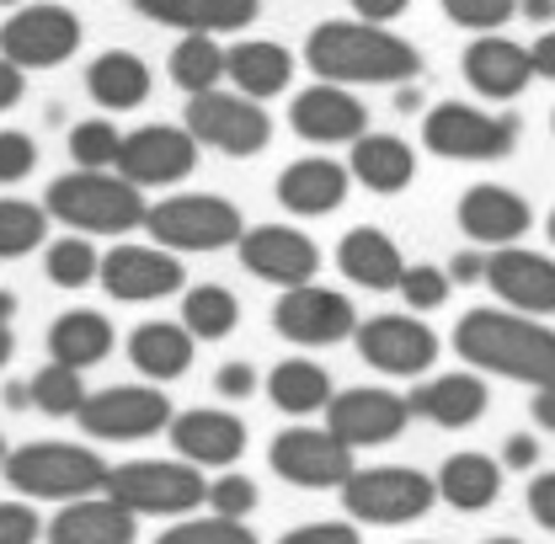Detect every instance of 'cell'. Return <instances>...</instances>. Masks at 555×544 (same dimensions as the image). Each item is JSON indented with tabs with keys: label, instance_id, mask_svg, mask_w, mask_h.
Instances as JSON below:
<instances>
[{
	"label": "cell",
	"instance_id": "6da1fadb",
	"mask_svg": "<svg viewBox=\"0 0 555 544\" xmlns=\"http://www.w3.org/2000/svg\"><path fill=\"white\" fill-rule=\"evenodd\" d=\"M305 65L332 86H412L422 75V54L390 33V22L337 16L305 38Z\"/></svg>",
	"mask_w": 555,
	"mask_h": 544
},
{
	"label": "cell",
	"instance_id": "7a4b0ae2",
	"mask_svg": "<svg viewBox=\"0 0 555 544\" xmlns=\"http://www.w3.org/2000/svg\"><path fill=\"white\" fill-rule=\"evenodd\" d=\"M454 352L476 374L518 379L529 390H551L555 385V332L540 315H518L507 305H486V310L460 315Z\"/></svg>",
	"mask_w": 555,
	"mask_h": 544
},
{
	"label": "cell",
	"instance_id": "3957f363",
	"mask_svg": "<svg viewBox=\"0 0 555 544\" xmlns=\"http://www.w3.org/2000/svg\"><path fill=\"white\" fill-rule=\"evenodd\" d=\"M49 219H60L65 230H80V235H129V230H144V187H134L129 177L118 171H86L75 166L69 177L49 182Z\"/></svg>",
	"mask_w": 555,
	"mask_h": 544
},
{
	"label": "cell",
	"instance_id": "277c9868",
	"mask_svg": "<svg viewBox=\"0 0 555 544\" xmlns=\"http://www.w3.org/2000/svg\"><path fill=\"white\" fill-rule=\"evenodd\" d=\"M5 485L27 502H75L107 485V459L91 443H65V438H33L22 449H5Z\"/></svg>",
	"mask_w": 555,
	"mask_h": 544
},
{
	"label": "cell",
	"instance_id": "5b68a950",
	"mask_svg": "<svg viewBox=\"0 0 555 544\" xmlns=\"http://www.w3.org/2000/svg\"><path fill=\"white\" fill-rule=\"evenodd\" d=\"M102 491L113 502H124L134 518H188L204 507L208 480L188 459H129V465L107 470Z\"/></svg>",
	"mask_w": 555,
	"mask_h": 544
},
{
	"label": "cell",
	"instance_id": "8992f818",
	"mask_svg": "<svg viewBox=\"0 0 555 544\" xmlns=\"http://www.w3.org/2000/svg\"><path fill=\"white\" fill-rule=\"evenodd\" d=\"M438 502V480L412 470V465H374V470H352L343 480V507L352 523L369 529H401L427 518Z\"/></svg>",
	"mask_w": 555,
	"mask_h": 544
},
{
	"label": "cell",
	"instance_id": "52a82bcc",
	"mask_svg": "<svg viewBox=\"0 0 555 544\" xmlns=\"http://www.w3.org/2000/svg\"><path fill=\"white\" fill-rule=\"evenodd\" d=\"M144 230H150L155 246L182 257V251H224V246H235L246 219L219 193H171V198L150 204Z\"/></svg>",
	"mask_w": 555,
	"mask_h": 544
},
{
	"label": "cell",
	"instance_id": "ba28073f",
	"mask_svg": "<svg viewBox=\"0 0 555 544\" xmlns=\"http://www.w3.org/2000/svg\"><path fill=\"white\" fill-rule=\"evenodd\" d=\"M188 134L198 139L204 150H219V155H262L273 144V118L262 102L241 96L235 86H214V91H198L188 96V113H182Z\"/></svg>",
	"mask_w": 555,
	"mask_h": 544
},
{
	"label": "cell",
	"instance_id": "9c48e42d",
	"mask_svg": "<svg viewBox=\"0 0 555 544\" xmlns=\"http://www.w3.org/2000/svg\"><path fill=\"white\" fill-rule=\"evenodd\" d=\"M80 16L60 0H27L0 22V54L16 60L22 69H60L80 54Z\"/></svg>",
	"mask_w": 555,
	"mask_h": 544
},
{
	"label": "cell",
	"instance_id": "30bf717a",
	"mask_svg": "<svg viewBox=\"0 0 555 544\" xmlns=\"http://www.w3.org/2000/svg\"><path fill=\"white\" fill-rule=\"evenodd\" d=\"M518 144V124L470 102H438L422 118V150L438 160H502Z\"/></svg>",
	"mask_w": 555,
	"mask_h": 544
},
{
	"label": "cell",
	"instance_id": "8fae6325",
	"mask_svg": "<svg viewBox=\"0 0 555 544\" xmlns=\"http://www.w3.org/2000/svg\"><path fill=\"white\" fill-rule=\"evenodd\" d=\"M171 401L160 385H113V390H96L86 396V406L75 411L80 432L96 438V443H139V438H155L171 427Z\"/></svg>",
	"mask_w": 555,
	"mask_h": 544
},
{
	"label": "cell",
	"instance_id": "7c38bea8",
	"mask_svg": "<svg viewBox=\"0 0 555 544\" xmlns=\"http://www.w3.org/2000/svg\"><path fill=\"white\" fill-rule=\"evenodd\" d=\"M268 465L299 491H343V480L358 470L352 449L332 427H283L268 443Z\"/></svg>",
	"mask_w": 555,
	"mask_h": 544
},
{
	"label": "cell",
	"instance_id": "4fadbf2b",
	"mask_svg": "<svg viewBox=\"0 0 555 544\" xmlns=\"http://www.w3.org/2000/svg\"><path fill=\"white\" fill-rule=\"evenodd\" d=\"M273 332L283 341H294V347H337V341L358 332V310H352L347 294L310 277V283H294V288L278 294Z\"/></svg>",
	"mask_w": 555,
	"mask_h": 544
},
{
	"label": "cell",
	"instance_id": "5bb4252c",
	"mask_svg": "<svg viewBox=\"0 0 555 544\" xmlns=\"http://www.w3.org/2000/svg\"><path fill=\"white\" fill-rule=\"evenodd\" d=\"M358 358L374 368V374H390V379H416L438 363V332L406 310V315H369L358 321Z\"/></svg>",
	"mask_w": 555,
	"mask_h": 544
},
{
	"label": "cell",
	"instance_id": "9a60e30c",
	"mask_svg": "<svg viewBox=\"0 0 555 544\" xmlns=\"http://www.w3.org/2000/svg\"><path fill=\"white\" fill-rule=\"evenodd\" d=\"M96 283L118 299V305H155V299H171L188 288V268L177 251L166 246H139V241H124L113 251H102V272Z\"/></svg>",
	"mask_w": 555,
	"mask_h": 544
},
{
	"label": "cell",
	"instance_id": "2e32d148",
	"mask_svg": "<svg viewBox=\"0 0 555 544\" xmlns=\"http://www.w3.org/2000/svg\"><path fill=\"white\" fill-rule=\"evenodd\" d=\"M198 139L188 134V124H144L134 134H124L118 150V177H129L134 187H177L198 171Z\"/></svg>",
	"mask_w": 555,
	"mask_h": 544
},
{
	"label": "cell",
	"instance_id": "e0dca14e",
	"mask_svg": "<svg viewBox=\"0 0 555 544\" xmlns=\"http://www.w3.org/2000/svg\"><path fill=\"white\" fill-rule=\"evenodd\" d=\"M321 416H326V427L343 438L347 449L358 454V449L396 443L406 432V422H412V406H406V396H396L385 385H358V390H337Z\"/></svg>",
	"mask_w": 555,
	"mask_h": 544
},
{
	"label": "cell",
	"instance_id": "ac0fdd59",
	"mask_svg": "<svg viewBox=\"0 0 555 544\" xmlns=\"http://www.w3.org/2000/svg\"><path fill=\"white\" fill-rule=\"evenodd\" d=\"M235 257H241V268L251 277H262L273 288L310 283L321 272V246L305 230H294V224H251V230H241Z\"/></svg>",
	"mask_w": 555,
	"mask_h": 544
},
{
	"label": "cell",
	"instance_id": "d6986e66",
	"mask_svg": "<svg viewBox=\"0 0 555 544\" xmlns=\"http://www.w3.org/2000/svg\"><path fill=\"white\" fill-rule=\"evenodd\" d=\"M177 459L198 465V470H230L241 454H246V422L224 406H193L177 411L171 427H166Z\"/></svg>",
	"mask_w": 555,
	"mask_h": 544
},
{
	"label": "cell",
	"instance_id": "ffe728a7",
	"mask_svg": "<svg viewBox=\"0 0 555 544\" xmlns=\"http://www.w3.org/2000/svg\"><path fill=\"white\" fill-rule=\"evenodd\" d=\"M288 129L299 139H310V144H352L369 129V107L352 86L315 80L288 102Z\"/></svg>",
	"mask_w": 555,
	"mask_h": 544
},
{
	"label": "cell",
	"instance_id": "44dd1931",
	"mask_svg": "<svg viewBox=\"0 0 555 544\" xmlns=\"http://www.w3.org/2000/svg\"><path fill=\"white\" fill-rule=\"evenodd\" d=\"M454 219L465 230V241L476 246H518L529 230H534V208L524 193L502 187V182H476L460 193L454 204Z\"/></svg>",
	"mask_w": 555,
	"mask_h": 544
},
{
	"label": "cell",
	"instance_id": "7402d4cb",
	"mask_svg": "<svg viewBox=\"0 0 555 544\" xmlns=\"http://www.w3.org/2000/svg\"><path fill=\"white\" fill-rule=\"evenodd\" d=\"M486 288L518 315H555V257L496 246L486 257Z\"/></svg>",
	"mask_w": 555,
	"mask_h": 544
},
{
	"label": "cell",
	"instance_id": "603a6c76",
	"mask_svg": "<svg viewBox=\"0 0 555 544\" xmlns=\"http://www.w3.org/2000/svg\"><path fill=\"white\" fill-rule=\"evenodd\" d=\"M49 544H134L139 540V518L113 502L107 491H91V496H75L60 502V513L49 518Z\"/></svg>",
	"mask_w": 555,
	"mask_h": 544
},
{
	"label": "cell",
	"instance_id": "cb8c5ba5",
	"mask_svg": "<svg viewBox=\"0 0 555 544\" xmlns=\"http://www.w3.org/2000/svg\"><path fill=\"white\" fill-rule=\"evenodd\" d=\"M347 182H352L347 160H332V155H305V160H288V166L278 171L273 193H278V204L288 208V213H299V219H321V213L343 208Z\"/></svg>",
	"mask_w": 555,
	"mask_h": 544
},
{
	"label": "cell",
	"instance_id": "d4e9b609",
	"mask_svg": "<svg viewBox=\"0 0 555 544\" xmlns=\"http://www.w3.org/2000/svg\"><path fill=\"white\" fill-rule=\"evenodd\" d=\"M465 80H470V91L486 96V102H513V96H524L529 91V80H534V60H529V49L524 43H513V38H476L470 49H465Z\"/></svg>",
	"mask_w": 555,
	"mask_h": 544
},
{
	"label": "cell",
	"instance_id": "484cf974",
	"mask_svg": "<svg viewBox=\"0 0 555 544\" xmlns=\"http://www.w3.org/2000/svg\"><path fill=\"white\" fill-rule=\"evenodd\" d=\"M406 406L412 416L422 422H433V427H449V432H460V427H476L491 406V390H486L481 374H438V379H422L412 396H406Z\"/></svg>",
	"mask_w": 555,
	"mask_h": 544
},
{
	"label": "cell",
	"instance_id": "4316f807",
	"mask_svg": "<svg viewBox=\"0 0 555 544\" xmlns=\"http://www.w3.org/2000/svg\"><path fill=\"white\" fill-rule=\"evenodd\" d=\"M144 22L177 33H246L262 16V0H129Z\"/></svg>",
	"mask_w": 555,
	"mask_h": 544
},
{
	"label": "cell",
	"instance_id": "83f0119b",
	"mask_svg": "<svg viewBox=\"0 0 555 544\" xmlns=\"http://www.w3.org/2000/svg\"><path fill=\"white\" fill-rule=\"evenodd\" d=\"M347 171L358 187L390 198V193H406L416 182V150L401 134H363L352 139V155H347Z\"/></svg>",
	"mask_w": 555,
	"mask_h": 544
},
{
	"label": "cell",
	"instance_id": "f1b7e54d",
	"mask_svg": "<svg viewBox=\"0 0 555 544\" xmlns=\"http://www.w3.org/2000/svg\"><path fill=\"white\" fill-rule=\"evenodd\" d=\"M294 80V54L268 38H241L235 49H224V86H235L251 102H273Z\"/></svg>",
	"mask_w": 555,
	"mask_h": 544
},
{
	"label": "cell",
	"instance_id": "f546056e",
	"mask_svg": "<svg viewBox=\"0 0 555 544\" xmlns=\"http://www.w3.org/2000/svg\"><path fill=\"white\" fill-rule=\"evenodd\" d=\"M337 268H343V277L358 283V288L390 294V288L401 283V272H406V257H401V246H396L385 230L358 224V230H347L343 241H337Z\"/></svg>",
	"mask_w": 555,
	"mask_h": 544
},
{
	"label": "cell",
	"instance_id": "4dcf8cb0",
	"mask_svg": "<svg viewBox=\"0 0 555 544\" xmlns=\"http://www.w3.org/2000/svg\"><path fill=\"white\" fill-rule=\"evenodd\" d=\"M193 358H198V337L182 321H144L129 332V363L155 385L182 379L193 368Z\"/></svg>",
	"mask_w": 555,
	"mask_h": 544
},
{
	"label": "cell",
	"instance_id": "1f68e13d",
	"mask_svg": "<svg viewBox=\"0 0 555 544\" xmlns=\"http://www.w3.org/2000/svg\"><path fill=\"white\" fill-rule=\"evenodd\" d=\"M86 91H91V102L102 107V113H134L150 102V91H155V80H150V65L129 54V49H107V54H96L91 65H86Z\"/></svg>",
	"mask_w": 555,
	"mask_h": 544
},
{
	"label": "cell",
	"instance_id": "d6a6232c",
	"mask_svg": "<svg viewBox=\"0 0 555 544\" xmlns=\"http://www.w3.org/2000/svg\"><path fill=\"white\" fill-rule=\"evenodd\" d=\"M433 480H438V502H449L454 513H486L502 496V465L491 454H476V449L449 454Z\"/></svg>",
	"mask_w": 555,
	"mask_h": 544
},
{
	"label": "cell",
	"instance_id": "836d02e7",
	"mask_svg": "<svg viewBox=\"0 0 555 544\" xmlns=\"http://www.w3.org/2000/svg\"><path fill=\"white\" fill-rule=\"evenodd\" d=\"M113 321L102 310H65L54 326H49V358L69 363V368H96L107 352H113Z\"/></svg>",
	"mask_w": 555,
	"mask_h": 544
},
{
	"label": "cell",
	"instance_id": "e575fe53",
	"mask_svg": "<svg viewBox=\"0 0 555 544\" xmlns=\"http://www.w3.org/2000/svg\"><path fill=\"white\" fill-rule=\"evenodd\" d=\"M337 390H332V374L315 363V358H283L273 374H268V401L283 416H315L326 411Z\"/></svg>",
	"mask_w": 555,
	"mask_h": 544
},
{
	"label": "cell",
	"instance_id": "d590c367",
	"mask_svg": "<svg viewBox=\"0 0 555 544\" xmlns=\"http://www.w3.org/2000/svg\"><path fill=\"white\" fill-rule=\"evenodd\" d=\"M182 326L198 341H224L241 326V299L224 283H193L182 294Z\"/></svg>",
	"mask_w": 555,
	"mask_h": 544
},
{
	"label": "cell",
	"instance_id": "8d00e7d4",
	"mask_svg": "<svg viewBox=\"0 0 555 544\" xmlns=\"http://www.w3.org/2000/svg\"><path fill=\"white\" fill-rule=\"evenodd\" d=\"M166 75H171L188 96L214 91V86H224V49L214 43V33H188V38H177V49H171V60H166Z\"/></svg>",
	"mask_w": 555,
	"mask_h": 544
},
{
	"label": "cell",
	"instance_id": "74e56055",
	"mask_svg": "<svg viewBox=\"0 0 555 544\" xmlns=\"http://www.w3.org/2000/svg\"><path fill=\"white\" fill-rule=\"evenodd\" d=\"M86 379H80V368H69V363H43L33 379H27V406H38L43 416H75V411L86 406Z\"/></svg>",
	"mask_w": 555,
	"mask_h": 544
},
{
	"label": "cell",
	"instance_id": "f35d334b",
	"mask_svg": "<svg viewBox=\"0 0 555 544\" xmlns=\"http://www.w3.org/2000/svg\"><path fill=\"white\" fill-rule=\"evenodd\" d=\"M49 241V208L27 198H0V262H16Z\"/></svg>",
	"mask_w": 555,
	"mask_h": 544
},
{
	"label": "cell",
	"instance_id": "ab89813d",
	"mask_svg": "<svg viewBox=\"0 0 555 544\" xmlns=\"http://www.w3.org/2000/svg\"><path fill=\"white\" fill-rule=\"evenodd\" d=\"M43 272H49V283H60V288H86V283H96V272H102V251L91 246V235L69 230L60 241H49Z\"/></svg>",
	"mask_w": 555,
	"mask_h": 544
},
{
	"label": "cell",
	"instance_id": "60d3db41",
	"mask_svg": "<svg viewBox=\"0 0 555 544\" xmlns=\"http://www.w3.org/2000/svg\"><path fill=\"white\" fill-rule=\"evenodd\" d=\"M155 544H257V534L246 529V518H219V513H208V518H171V529H160V540Z\"/></svg>",
	"mask_w": 555,
	"mask_h": 544
},
{
	"label": "cell",
	"instance_id": "b9f144b4",
	"mask_svg": "<svg viewBox=\"0 0 555 544\" xmlns=\"http://www.w3.org/2000/svg\"><path fill=\"white\" fill-rule=\"evenodd\" d=\"M118 150H124V134L107 118H86V124L69 129V160L86 166V171H113L118 166Z\"/></svg>",
	"mask_w": 555,
	"mask_h": 544
},
{
	"label": "cell",
	"instance_id": "7bdbcfd3",
	"mask_svg": "<svg viewBox=\"0 0 555 544\" xmlns=\"http://www.w3.org/2000/svg\"><path fill=\"white\" fill-rule=\"evenodd\" d=\"M449 288H454V277H449V268H433V262H406V272H401V283H396V294L406 299V310H416V315H427V310H438L443 299H449Z\"/></svg>",
	"mask_w": 555,
	"mask_h": 544
},
{
	"label": "cell",
	"instance_id": "ee69618b",
	"mask_svg": "<svg viewBox=\"0 0 555 544\" xmlns=\"http://www.w3.org/2000/svg\"><path fill=\"white\" fill-rule=\"evenodd\" d=\"M257 502H262L257 480L241 476V470H219V480H208V496H204V507L219 513V518H251Z\"/></svg>",
	"mask_w": 555,
	"mask_h": 544
},
{
	"label": "cell",
	"instance_id": "f6af8a7d",
	"mask_svg": "<svg viewBox=\"0 0 555 544\" xmlns=\"http://www.w3.org/2000/svg\"><path fill=\"white\" fill-rule=\"evenodd\" d=\"M443 16L470 33H496L518 16V0H443Z\"/></svg>",
	"mask_w": 555,
	"mask_h": 544
},
{
	"label": "cell",
	"instance_id": "bcb514c9",
	"mask_svg": "<svg viewBox=\"0 0 555 544\" xmlns=\"http://www.w3.org/2000/svg\"><path fill=\"white\" fill-rule=\"evenodd\" d=\"M33 166H38V139L22 129H0V187L27 182Z\"/></svg>",
	"mask_w": 555,
	"mask_h": 544
},
{
	"label": "cell",
	"instance_id": "7dc6e473",
	"mask_svg": "<svg viewBox=\"0 0 555 544\" xmlns=\"http://www.w3.org/2000/svg\"><path fill=\"white\" fill-rule=\"evenodd\" d=\"M43 540V518L38 507L22 496V502H0V544H38Z\"/></svg>",
	"mask_w": 555,
	"mask_h": 544
},
{
	"label": "cell",
	"instance_id": "c3c4849f",
	"mask_svg": "<svg viewBox=\"0 0 555 544\" xmlns=\"http://www.w3.org/2000/svg\"><path fill=\"white\" fill-rule=\"evenodd\" d=\"M278 544H363V534L352 529V523H299V529H288Z\"/></svg>",
	"mask_w": 555,
	"mask_h": 544
},
{
	"label": "cell",
	"instance_id": "681fc988",
	"mask_svg": "<svg viewBox=\"0 0 555 544\" xmlns=\"http://www.w3.org/2000/svg\"><path fill=\"white\" fill-rule=\"evenodd\" d=\"M214 390H219L224 401H246V396H257V368H251V363H224V368L214 374Z\"/></svg>",
	"mask_w": 555,
	"mask_h": 544
},
{
	"label": "cell",
	"instance_id": "f907efd6",
	"mask_svg": "<svg viewBox=\"0 0 555 544\" xmlns=\"http://www.w3.org/2000/svg\"><path fill=\"white\" fill-rule=\"evenodd\" d=\"M529 518L540 523V529H551L555 534V470L529 480Z\"/></svg>",
	"mask_w": 555,
	"mask_h": 544
},
{
	"label": "cell",
	"instance_id": "816d5d0a",
	"mask_svg": "<svg viewBox=\"0 0 555 544\" xmlns=\"http://www.w3.org/2000/svg\"><path fill=\"white\" fill-rule=\"evenodd\" d=\"M22 96H27V69L16 65V60H5V54H0V113L22 107Z\"/></svg>",
	"mask_w": 555,
	"mask_h": 544
},
{
	"label": "cell",
	"instance_id": "f5cc1de1",
	"mask_svg": "<svg viewBox=\"0 0 555 544\" xmlns=\"http://www.w3.org/2000/svg\"><path fill=\"white\" fill-rule=\"evenodd\" d=\"M529 465H540V443L529 432H513L502 443V470H529Z\"/></svg>",
	"mask_w": 555,
	"mask_h": 544
},
{
	"label": "cell",
	"instance_id": "db71d44e",
	"mask_svg": "<svg viewBox=\"0 0 555 544\" xmlns=\"http://www.w3.org/2000/svg\"><path fill=\"white\" fill-rule=\"evenodd\" d=\"M352 5V16H369V22H396V16H406V5L412 0H347Z\"/></svg>",
	"mask_w": 555,
	"mask_h": 544
},
{
	"label": "cell",
	"instance_id": "11a10c76",
	"mask_svg": "<svg viewBox=\"0 0 555 544\" xmlns=\"http://www.w3.org/2000/svg\"><path fill=\"white\" fill-rule=\"evenodd\" d=\"M529 60H534V80H555V27L529 43Z\"/></svg>",
	"mask_w": 555,
	"mask_h": 544
},
{
	"label": "cell",
	"instance_id": "9f6ffc18",
	"mask_svg": "<svg viewBox=\"0 0 555 544\" xmlns=\"http://www.w3.org/2000/svg\"><path fill=\"white\" fill-rule=\"evenodd\" d=\"M449 277H454V283H476V277H486V262L476 251H460V257L449 262Z\"/></svg>",
	"mask_w": 555,
	"mask_h": 544
},
{
	"label": "cell",
	"instance_id": "6f0895ef",
	"mask_svg": "<svg viewBox=\"0 0 555 544\" xmlns=\"http://www.w3.org/2000/svg\"><path fill=\"white\" fill-rule=\"evenodd\" d=\"M529 416L545 427V432H555V385L551 390H534V401H529Z\"/></svg>",
	"mask_w": 555,
	"mask_h": 544
},
{
	"label": "cell",
	"instance_id": "680465c9",
	"mask_svg": "<svg viewBox=\"0 0 555 544\" xmlns=\"http://www.w3.org/2000/svg\"><path fill=\"white\" fill-rule=\"evenodd\" d=\"M518 11H524L529 22H551V16H555V0H518Z\"/></svg>",
	"mask_w": 555,
	"mask_h": 544
},
{
	"label": "cell",
	"instance_id": "91938a15",
	"mask_svg": "<svg viewBox=\"0 0 555 544\" xmlns=\"http://www.w3.org/2000/svg\"><path fill=\"white\" fill-rule=\"evenodd\" d=\"M11 315H16V294L0 288V326H11Z\"/></svg>",
	"mask_w": 555,
	"mask_h": 544
},
{
	"label": "cell",
	"instance_id": "94428289",
	"mask_svg": "<svg viewBox=\"0 0 555 544\" xmlns=\"http://www.w3.org/2000/svg\"><path fill=\"white\" fill-rule=\"evenodd\" d=\"M11 352H16V341H11V326H0V368L11 363Z\"/></svg>",
	"mask_w": 555,
	"mask_h": 544
},
{
	"label": "cell",
	"instance_id": "6125c7cd",
	"mask_svg": "<svg viewBox=\"0 0 555 544\" xmlns=\"http://www.w3.org/2000/svg\"><path fill=\"white\" fill-rule=\"evenodd\" d=\"M481 544H524V540H513V534H496V540H481Z\"/></svg>",
	"mask_w": 555,
	"mask_h": 544
},
{
	"label": "cell",
	"instance_id": "be15d7a7",
	"mask_svg": "<svg viewBox=\"0 0 555 544\" xmlns=\"http://www.w3.org/2000/svg\"><path fill=\"white\" fill-rule=\"evenodd\" d=\"M0 5H27V0H0Z\"/></svg>",
	"mask_w": 555,
	"mask_h": 544
},
{
	"label": "cell",
	"instance_id": "e7e4bbea",
	"mask_svg": "<svg viewBox=\"0 0 555 544\" xmlns=\"http://www.w3.org/2000/svg\"><path fill=\"white\" fill-rule=\"evenodd\" d=\"M0 465H5V438H0Z\"/></svg>",
	"mask_w": 555,
	"mask_h": 544
},
{
	"label": "cell",
	"instance_id": "03108f58",
	"mask_svg": "<svg viewBox=\"0 0 555 544\" xmlns=\"http://www.w3.org/2000/svg\"><path fill=\"white\" fill-rule=\"evenodd\" d=\"M551 241H555V208H551Z\"/></svg>",
	"mask_w": 555,
	"mask_h": 544
},
{
	"label": "cell",
	"instance_id": "003e7915",
	"mask_svg": "<svg viewBox=\"0 0 555 544\" xmlns=\"http://www.w3.org/2000/svg\"><path fill=\"white\" fill-rule=\"evenodd\" d=\"M551 129H555V113H551Z\"/></svg>",
	"mask_w": 555,
	"mask_h": 544
}]
</instances>
